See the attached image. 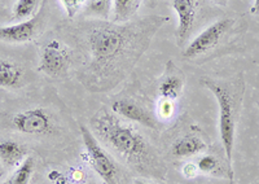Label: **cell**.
<instances>
[{
    "label": "cell",
    "instance_id": "cell-1",
    "mask_svg": "<svg viewBox=\"0 0 259 184\" xmlns=\"http://www.w3.org/2000/svg\"><path fill=\"white\" fill-rule=\"evenodd\" d=\"M91 130L127 165L144 176L163 178V163L139 131L126 125L115 113L100 110L91 118Z\"/></svg>",
    "mask_w": 259,
    "mask_h": 184
},
{
    "label": "cell",
    "instance_id": "cell-2",
    "mask_svg": "<svg viewBox=\"0 0 259 184\" xmlns=\"http://www.w3.org/2000/svg\"><path fill=\"white\" fill-rule=\"evenodd\" d=\"M201 82L209 91H211L218 103L219 136H221L222 147L226 155L228 178L233 180V151H235L236 127L239 121L245 84L242 80L223 82V80H214L209 78H203Z\"/></svg>",
    "mask_w": 259,
    "mask_h": 184
},
{
    "label": "cell",
    "instance_id": "cell-3",
    "mask_svg": "<svg viewBox=\"0 0 259 184\" xmlns=\"http://www.w3.org/2000/svg\"><path fill=\"white\" fill-rule=\"evenodd\" d=\"M123 30V27L110 25H100L92 29L89 35V44L95 63L103 65L121 56L127 40Z\"/></svg>",
    "mask_w": 259,
    "mask_h": 184
},
{
    "label": "cell",
    "instance_id": "cell-4",
    "mask_svg": "<svg viewBox=\"0 0 259 184\" xmlns=\"http://www.w3.org/2000/svg\"><path fill=\"white\" fill-rule=\"evenodd\" d=\"M79 128L89 162L91 163L95 172L103 179L105 184H119L121 171H119V167L117 166V162L101 147L100 140L95 136V134L89 127L82 125Z\"/></svg>",
    "mask_w": 259,
    "mask_h": 184
},
{
    "label": "cell",
    "instance_id": "cell-5",
    "mask_svg": "<svg viewBox=\"0 0 259 184\" xmlns=\"http://www.w3.org/2000/svg\"><path fill=\"white\" fill-rule=\"evenodd\" d=\"M235 20L232 18H221L206 29L202 30L196 38H193L187 45L183 56L186 59H194L201 55L210 52L221 43L222 38L233 27Z\"/></svg>",
    "mask_w": 259,
    "mask_h": 184
},
{
    "label": "cell",
    "instance_id": "cell-6",
    "mask_svg": "<svg viewBox=\"0 0 259 184\" xmlns=\"http://www.w3.org/2000/svg\"><path fill=\"white\" fill-rule=\"evenodd\" d=\"M12 125L18 132L26 135H47L55 128L52 117L43 108H31L15 114Z\"/></svg>",
    "mask_w": 259,
    "mask_h": 184
},
{
    "label": "cell",
    "instance_id": "cell-7",
    "mask_svg": "<svg viewBox=\"0 0 259 184\" xmlns=\"http://www.w3.org/2000/svg\"><path fill=\"white\" fill-rule=\"evenodd\" d=\"M68 64L69 54L64 44L59 40H51L41 52L38 70L50 77H57L66 69Z\"/></svg>",
    "mask_w": 259,
    "mask_h": 184
},
{
    "label": "cell",
    "instance_id": "cell-8",
    "mask_svg": "<svg viewBox=\"0 0 259 184\" xmlns=\"http://www.w3.org/2000/svg\"><path fill=\"white\" fill-rule=\"evenodd\" d=\"M112 112L126 121L135 122V123L145 126L148 128H153V130L157 128L156 119L150 114L149 110L128 99H121V100L114 101L112 104Z\"/></svg>",
    "mask_w": 259,
    "mask_h": 184
},
{
    "label": "cell",
    "instance_id": "cell-9",
    "mask_svg": "<svg viewBox=\"0 0 259 184\" xmlns=\"http://www.w3.org/2000/svg\"><path fill=\"white\" fill-rule=\"evenodd\" d=\"M172 9L178 17V40L179 44L188 39L197 15L196 0H172Z\"/></svg>",
    "mask_w": 259,
    "mask_h": 184
},
{
    "label": "cell",
    "instance_id": "cell-10",
    "mask_svg": "<svg viewBox=\"0 0 259 184\" xmlns=\"http://www.w3.org/2000/svg\"><path fill=\"white\" fill-rule=\"evenodd\" d=\"M38 30V20L32 17L26 21L17 22L15 25L0 27V42L25 43L34 38Z\"/></svg>",
    "mask_w": 259,
    "mask_h": 184
},
{
    "label": "cell",
    "instance_id": "cell-11",
    "mask_svg": "<svg viewBox=\"0 0 259 184\" xmlns=\"http://www.w3.org/2000/svg\"><path fill=\"white\" fill-rule=\"evenodd\" d=\"M27 148L13 139L0 140V162L8 167L20 166L27 157Z\"/></svg>",
    "mask_w": 259,
    "mask_h": 184
},
{
    "label": "cell",
    "instance_id": "cell-12",
    "mask_svg": "<svg viewBox=\"0 0 259 184\" xmlns=\"http://www.w3.org/2000/svg\"><path fill=\"white\" fill-rule=\"evenodd\" d=\"M179 70L167 71L165 77L162 78L161 83L158 87V94L161 96L162 101H175L177 99L180 98L183 94V88H184V78Z\"/></svg>",
    "mask_w": 259,
    "mask_h": 184
},
{
    "label": "cell",
    "instance_id": "cell-13",
    "mask_svg": "<svg viewBox=\"0 0 259 184\" xmlns=\"http://www.w3.org/2000/svg\"><path fill=\"white\" fill-rule=\"evenodd\" d=\"M207 146L206 143L203 142L201 137L196 136V135H187L172 144L171 147V153L175 157L179 158H186V157H193V156L202 153L206 151Z\"/></svg>",
    "mask_w": 259,
    "mask_h": 184
},
{
    "label": "cell",
    "instance_id": "cell-14",
    "mask_svg": "<svg viewBox=\"0 0 259 184\" xmlns=\"http://www.w3.org/2000/svg\"><path fill=\"white\" fill-rule=\"evenodd\" d=\"M24 78V71L16 64L6 60H0V87L16 88L21 86Z\"/></svg>",
    "mask_w": 259,
    "mask_h": 184
},
{
    "label": "cell",
    "instance_id": "cell-15",
    "mask_svg": "<svg viewBox=\"0 0 259 184\" xmlns=\"http://www.w3.org/2000/svg\"><path fill=\"white\" fill-rule=\"evenodd\" d=\"M142 0H113V18L115 22H124L138 12Z\"/></svg>",
    "mask_w": 259,
    "mask_h": 184
},
{
    "label": "cell",
    "instance_id": "cell-16",
    "mask_svg": "<svg viewBox=\"0 0 259 184\" xmlns=\"http://www.w3.org/2000/svg\"><path fill=\"white\" fill-rule=\"evenodd\" d=\"M34 169H35L34 160L31 157H26L24 162L21 163L17 170L4 184H30L32 174H34Z\"/></svg>",
    "mask_w": 259,
    "mask_h": 184
},
{
    "label": "cell",
    "instance_id": "cell-17",
    "mask_svg": "<svg viewBox=\"0 0 259 184\" xmlns=\"http://www.w3.org/2000/svg\"><path fill=\"white\" fill-rule=\"evenodd\" d=\"M39 6V0H17L13 6L12 17L17 21H26L35 15Z\"/></svg>",
    "mask_w": 259,
    "mask_h": 184
},
{
    "label": "cell",
    "instance_id": "cell-18",
    "mask_svg": "<svg viewBox=\"0 0 259 184\" xmlns=\"http://www.w3.org/2000/svg\"><path fill=\"white\" fill-rule=\"evenodd\" d=\"M113 0H87V7L99 17H109Z\"/></svg>",
    "mask_w": 259,
    "mask_h": 184
},
{
    "label": "cell",
    "instance_id": "cell-19",
    "mask_svg": "<svg viewBox=\"0 0 259 184\" xmlns=\"http://www.w3.org/2000/svg\"><path fill=\"white\" fill-rule=\"evenodd\" d=\"M198 171L203 174H212L217 169H219V161L212 155H205L197 162Z\"/></svg>",
    "mask_w": 259,
    "mask_h": 184
},
{
    "label": "cell",
    "instance_id": "cell-20",
    "mask_svg": "<svg viewBox=\"0 0 259 184\" xmlns=\"http://www.w3.org/2000/svg\"><path fill=\"white\" fill-rule=\"evenodd\" d=\"M60 2L64 6L65 12H66L68 17L74 18L75 15L80 11V8H82L85 0H60Z\"/></svg>",
    "mask_w": 259,
    "mask_h": 184
},
{
    "label": "cell",
    "instance_id": "cell-21",
    "mask_svg": "<svg viewBox=\"0 0 259 184\" xmlns=\"http://www.w3.org/2000/svg\"><path fill=\"white\" fill-rule=\"evenodd\" d=\"M198 169H197V165L196 166H193L192 163H187L186 167H184V170H183V172H184V175L188 176V178H191V176H194L196 174H197Z\"/></svg>",
    "mask_w": 259,
    "mask_h": 184
},
{
    "label": "cell",
    "instance_id": "cell-22",
    "mask_svg": "<svg viewBox=\"0 0 259 184\" xmlns=\"http://www.w3.org/2000/svg\"><path fill=\"white\" fill-rule=\"evenodd\" d=\"M250 13L255 15V13H259V0H254L253 6L250 8Z\"/></svg>",
    "mask_w": 259,
    "mask_h": 184
},
{
    "label": "cell",
    "instance_id": "cell-23",
    "mask_svg": "<svg viewBox=\"0 0 259 184\" xmlns=\"http://www.w3.org/2000/svg\"><path fill=\"white\" fill-rule=\"evenodd\" d=\"M133 184H152L149 183V181H145V180H142V179H136L135 181H134Z\"/></svg>",
    "mask_w": 259,
    "mask_h": 184
},
{
    "label": "cell",
    "instance_id": "cell-24",
    "mask_svg": "<svg viewBox=\"0 0 259 184\" xmlns=\"http://www.w3.org/2000/svg\"><path fill=\"white\" fill-rule=\"evenodd\" d=\"M214 2H215V3L221 4V6H226L228 0H214Z\"/></svg>",
    "mask_w": 259,
    "mask_h": 184
},
{
    "label": "cell",
    "instance_id": "cell-25",
    "mask_svg": "<svg viewBox=\"0 0 259 184\" xmlns=\"http://www.w3.org/2000/svg\"><path fill=\"white\" fill-rule=\"evenodd\" d=\"M4 175V167L2 166V163H0V178Z\"/></svg>",
    "mask_w": 259,
    "mask_h": 184
},
{
    "label": "cell",
    "instance_id": "cell-26",
    "mask_svg": "<svg viewBox=\"0 0 259 184\" xmlns=\"http://www.w3.org/2000/svg\"><path fill=\"white\" fill-rule=\"evenodd\" d=\"M258 108H259V103H258Z\"/></svg>",
    "mask_w": 259,
    "mask_h": 184
},
{
    "label": "cell",
    "instance_id": "cell-27",
    "mask_svg": "<svg viewBox=\"0 0 259 184\" xmlns=\"http://www.w3.org/2000/svg\"><path fill=\"white\" fill-rule=\"evenodd\" d=\"M79 184H83V183H79Z\"/></svg>",
    "mask_w": 259,
    "mask_h": 184
}]
</instances>
